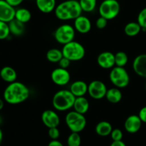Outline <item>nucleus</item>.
Segmentation results:
<instances>
[{
  "mask_svg": "<svg viewBox=\"0 0 146 146\" xmlns=\"http://www.w3.org/2000/svg\"><path fill=\"white\" fill-rule=\"evenodd\" d=\"M30 91L28 87L19 81L10 83L6 87L3 94L5 102L11 105H17L24 102L29 98Z\"/></svg>",
  "mask_w": 146,
  "mask_h": 146,
  "instance_id": "nucleus-1",
  "label": "nucleus"
},
{
  "mask_svg": "<svg viewBox=\"0 0 146 146\" xmlns=\"http://www.w3.org/2000/svg\"><path fill=\"white\" fill-rule=\"evenodd\" d=\"M83 11L79 1L77 0H66L56 5L54 13L57 19L61 21L75 19L81 15Z\"/></svg>",
  "mask_w": 146,
  "mask_h": 146,
  "instance_id": "nucleus-2",
  "label": "nucleus"
},
{
  "mask_svg": "<svg viewBox=\"0 0 146 146\" xmlns=\"http://www.w3.org/2000/svg\"><path fill=\"white\" fill-rule=\"evenodd\" d=\"M76 97L70 90H60L54 95L52 105L58 111H66L73 108Z\"/></svg>",
  "mask_w": 146,
  "mask_h": 146,
  "instance_id": "nucleus-3",
  "label": "nucleus"
},
{
  "mask_svg": "<svg viewBox=\"0 0 146 146\" xmlns=\"http://www.w3.org/2000/svg\"><path fill=\"white\" fill-rule=\"evenodd\" d=\"M63 56L71 61H78L83 59L86 55V50L81 43L76 41L66 44L61 49Z\"/></svg>",
  "mask_w": 146,
  "mask_h": 146,
  "instance_id": "nucleus-4",
  "label": "nucleus"
},
{
  "mask_svg": "<svg viewBox=\"0 0 146 146\" xmlns=\"http://www.w3.org/2000/svg\"><path fill=\"white\" fill-rule=\"evenodd\" d=\"M65 122L71 132L80 133L85 129L86 126V118L84 114L79 113L75 111H70L66 115Z\"/></svg>",
  "mask_w": 146,
  "mask_h": 146,
  "instance_id": "nucleus-5",
  "label": "nucleus"
},
{
  "mask_svg": "<svg viewBox=\"0 0 146 146\" xmlns=\"http://www.w3.org/2000/svg\"><path fill=\"white\" fill-rule=\"evenodd\" d=\"M109 78L114 86L118 88H125L130 83V76L124 67L115 66L111 68Z\"/></svg>",
  "mask_w": 146,
  "mask_h": 146,
  "instance_id": "nucleus-6",
  "label": "nucleus"
},
{
  "mask_svg": "<svg viewBox=\"0 0 146 146\" xmlns=\"http://www.w3.org/2000/svg\"><path fill=\"white\" fill-rule=\"evenodd\" d=\"M121 11V5L117 0H104L98 7V13L101 17L108 20L117 17Z\"/></svg>",
  "mask_w": 146,
  "mask_h": 146,
  "instance_id": "nucleus-7",
  "label": "nucleus"
},
{
  "mask_svg": "<svg viewBox=\"0 0 146 146\" xmlns=\"http://www.w3.org/2000/svg\"><path fill=\"white\" fill-rule=\"evenodd\" d=\"M76 35V30L73 26L68 24H64L57 27L54 33L56 41L64 45L74 41Z\"/></svg>",
  "mask_w": 146,
  "mask_h": 146,
  "instance_id": "nucleus-8",
  "label": "nucleus"
},
{
  "mask_svg": "<svg viewBox=\"0 0 146 146\" xmlns=\"http://www.w3.org/2000/svg\"><path fill=\"white\" fill-rule=\"evenodd\" d=\"M107 90L106 85L99 80H94L88 85V94L91 98L96 100L105 98Z\"/></svg>",
  "mask_w": 146,
  "mask_h": 146,
  "instance_id": "nucleus-9",
  "label": "nucleus"
},
{
  "mask_svg": "<svg viewBox=\"0 0 146 146\" xmlns=\"http://www.w3.org/2000/svg\"><path fill=\"white\" fill-rule=\"evenodd\" d=\"M51 78L53 82L59 86H64L69 84L71 80L70 73L66 68H63L61 67L53 70L51 74Z\"/></svg>",
  "mask_w": 146,
  "mask_h": 146,
  "instance_id": "nucleus-10",
  "label": "nucleus"
},
{
  "mask_svg": "<svg viewBox=\"0 0 146 146\" xmlns=\"http://www.w3.org/2000/svg\"><path fill=\"white\" fill-rule=\"evenodd\" d=\"M15 7L6 0H0V21L9 23L15 18Z\"/></svg>",
  "mask_w": 146,
  "mask_h": 146,
  "instance_id": "nucleus-11",
  "label": "nucleus"
},
{
  "mask_svg": "<svg viewBox=\"0 0 146 146\" xmlns=\"http://www.w3.org/2000/svg\"><path fill=\"white\" fill-rule=\"evenodd\" d=\"M41 121L48 128L58 127L60 123V118L58 113L52 110H46L41 114Z\"/></svg>",
  "mask_w": 146,
  "mask_h": 146,
  "instance_id": "nucleus-12",
  "label": "nucleus"
},
{
  "mask_svg": "<svg viewBox=\"0 0 146 146\" xmlns=\"http://www.w3.org/2000/svg\"><path fill=\"white\" fill-rule=\"evenodd\" d=\"M97 63L104 69H111L115 66V54L111 51H104L97 57Z\"/></svg>",
  "mask_w": 146,
  "mask_h": 146,
  "instance_id": "nucleus-13",
  "label": "nucleus"
},
{
  "mask_svg": "<svg viewBox=\"0 0 146 146\" xmlns=\"http://www.w3.org/2000/svg\"><path fill=\"white\" fill-rule=\"evenodd\" d=\"M142 123V121L138 115H131L125 121L124 128L129 133H135L140 131Z\"/></svg>",
  "mask_w": 146,
  "mask_h": 146,
  "instance_id": "nucleus-14",
  "label": "nucleus"
},
{
  "mask_svg": "<svg viewBox=\"0 0 146 146\" xmlns=\"http://www.w3.org/2000/svg\"><path fill=\"white\" fill-rule=\"evenodd\" d=\"M133 69L137 75L146 78V54H140L134 58Z\"/></svg>",
  "mask_w": 146,
  "mask_h": 146,
  "instance_id": "nucleus-15",
  "label": "nucleus"
},
{
  "mask_svg": "<svg viewBox=\"0 0 146 146\" xmlns=\"http://www.w3.org/2000/svg\"><path fill=\"white\" fill-rule=\"evenodd\" d=\"M74 27L76 31L80 34H87L91 29V20L85 16H79L74 19Z\"/></svg>",
  "mask_w": 146,
  "mask_h": 146,
  "instance_id": "nucleus-16",
  "label": "nucleus"
},
{
  "mask_svg": "<svg viewBox=\"0 0 146 146\" xmlns=\"http://www.w3.org/2000/svg\"><path fill=\"white\" fill-rule=\"evenodd\" d=\"M69 90L75 97L84 96L88 93V84L84 81H76L71 84Z\"/></svg>",
  "mask_w": 146,
  "mask_h": 146,
  "instance_id": "nucleus-17",
  "label": "nucleus"
},
{
  "mask_svg": "<svg viewBox=\"0 0 146 146\" xmlns=\"http://www.w3.org/2000/svg\"><path fill=\"white\" fill-rule=\"evenodd\" d=\"M36 5L41 12L49 14L54 11L56 7V0H36Z\"/></svg>",
  "mask_w": 146,
  "mask_h": 146,
  "instance_id": "nucleus-18",
  "label": "nucleus"
},
{
  "mask_svg": "<svg viewBox=\"0 0 146 146\" xmlns=\"http://www.w3.org/2000/svg\"><path fill=\"white\" fill-rule=\"evenodd\" d=\"M0 77L5 82L12 83L17 78V73L14 68L11 66H4L0 70Z\"/></svg>",
  "mask_w": 146,
  "mask_h": 146,
  "instance_id": "nucleus-19",
  "label": "nucleus"
},
{
  "mask_svg": "<svg viewBox=\"0 0 146 146\" xmlns=\"http://www.w3.org/2000/svg\"><path fill=\"white\" fill-rule=\"evenodd\" d=\"M89 101L85 96L76 97L74 106H73L74 111L85 115L89 110Z\"/></svg>",
  "mask_w": 146,
  "mask_h": 146,
  "instance_id": "nucleus-20",
  "label": "nucleus"
},
{
  "mask_svg": "<svg viewBox=\"0 0 146 146\" xmlns=\"http://www.w3.org/2000/svg\"><path fill=\"white\" fill-rule=\"evenodd\" d=\"M123 97V94L120 88L117 87H113L107 90L106 97L107 101L111 104H118L121 101Z\"/></svg>",
  "mask_w": 146,
  "mask_h": 146,
  "instance_id": "nucleus-21",
  "label": "nucleus"
},
{
  "mask_svg": "<svg viewBox=\"0 0 146 146\" xmlns=\"http://www.w3.org/2000/svg\"><path fill=\"white\" fill-rule=\"evenodd\" d=\"M95 131L96 133L100 136L106 137L111 135L113 131V127L108 121H101L96 125Z\"/></svg>",
  "mask_w": 146,
  "mask_h": 146,
  "instance_id": "nucleus-22",
  "label": "nucleus"
},
{
  "mask_svg": "<svg viewBox=\"0 0 146 146\" xmlns=\"http://www.w3.org/2000/svg\"><path fill=\"white\" fill-rule=\"evenodd\" d=\"M9 27L10 33L17 36L22 35L25 30V24L18 21L16 19H14L10 22H9Z\"/></svg>",
  "mask_w": 146,
  "mask_h": 146,
  "instance_id": "nucleus-23",
  "label": "nucleus"
},
{
  "mask_svg": "<svg viewBox=\"0 0 146 146\" xmlns=\"http://www.w3.org/2000/svg\"><path fill=\"white\" fill-rule=\"evenodd\" d=\"M142 31V28L138 24V21H131L128 23L124 27V32L128 36H135Z\"/></svg>",
  "mask_w": 146,
  "mask_h": 146,
  "instance_id": "nucleus-24",
  "label": "nucleus"
},
{
  "mask_svg": "<svg viewBox=\"0 0 146 146\" xmlns=\"http://www.w3.org/2000/svg\"><path fill=\"white\" fill-rule=\"evenodd\" d=\"M14 19L24 23V24H27L31 20V13L28 9L19 8L16 9L15 18Z\"/></svg>",
  "mask_w": 146,
  "mask_h": 146,
  "instance_id": "nucleus-25",
  "label": "nucleus"
},
{
  "mask_svg": "<svg viewBox=\"0 0 146 146\" xmlns=\"http://www.w3.org/2000/svg\"><path fill=\"white\" fill-rule=\"evenodd\" d=\"M63 53L62 51L58 48H51L48 50L46 53V58L49 62L56 63L59 62L60 60L63 58Z\"/></svg>",
  "mask_w": 146,
  "mask_h": 146,
  "instance_id": "nucleus-26",
  "label": "nucleus"
},
{
  "mask_svg": "<svg viewBox=\"0 0 146 146\" xmlns=\"http://www.w3.org/2000/svg\"><path fill=\"white\" fill-rule=\"evenodd\" d=\"M78 1L84 12H92L96 7L97 0H79Z\"/></svg>",
  "mask_w": 146,
  "mask_h": 146,
  "instance_id": "nucleus-27",
  "label": "nucleus"
},
{
  "mask_svg": "<svg viewBox=\"0 0 146 146\" xmlns=\"http://www.w3.org/2000/svg\"><path fill=\"white\" fill-rule=\"evenodd\" d=\"M128 61V56L124 51H118L115 54V64L116 66L124 67Z\"/></svg>",
  "mask_w": 146,
  "mask_h": 146,
  "instance_id": "nucleus-28",
  "label": "nucleus"
},
{
  "mask_svg": "<svg viewBox=\"0 0 146 146\" xmlns=\"http://www.w3.org/2000/svg\"><path fill=\"white\" fill-rule=\"evenodd\" d=\"M81 143V138L79 133L71 132L67 138V144L68 146H80Z\"/></svg>",
  "mask_w": 146,
  "mask_h": 146,
  "instance_id": "nucleus-29",
  "label": "nucleus"
},
{
  "mask_svg": "<svg viewBox=\"0 0 146 146\" xmlns=\"http://www.w3.org/2000/svg\"><path fill=\"white\" fill-rule=\"evenodd\" d=\"M10 33L9 23L0 21V40H4L8 38Z\"/></svg>",
  "mask_w": 146,
  "mask_h": 146,
  "instance_id": "nucleus-30",
  "label": "nucleus"
},
{
  "mask_svg": "<svg viewBox=\"0 0 146 146\" xmlns=\"http://www.w3.org/2000/svg\"><path fill=\"white\" fill-rule=\"evenodd\" d=\"M137 21L142 28V31H146V7L141 10L138 15Z\"/></svg>",
  "mask_w": 146,
  "mask_h": 146,
  "instance_id": "nucleus-31",
  "label": "nucleus"
},
{
  "mask_svg": "<svg viewBox=\"0 0 146 146\" xmlns=\"http://www.w3.org/2000/svg\"><path fill=\"white\" fill-rule=\"evenodd\" d=\"M111 135L113 141H122L123 134L122 131H121V129L115 128V129H113L112 132H111V135Z\"/></svg>",
  "mask_w": 146,
  "mask_h": 146,
  "instance_id": "nucleus-32",
  "label": "nucleus"
},
{
  "mask_svg": "<svg viewBox=\"0 0 146 146\" xmlns=\"http://www.w3.org/2000/svg\"><path fill=\"white\" fill-rule=\"evenodd\" d=\"M108 20L107 19L100 16L96 21V26L98 29H104L108 25Z\"/></svg>",
  "mask_w": 146,
  "mask_h": 146,
  "instance_id": "nucleus-33",
  "label": "nucleus"
},
{
  "mask_svg": "<svg viewBox=\"0 0 146 146\" xmlns=\"http://www.w3.org/2000/svg\"><path fill=\"white\" fill-rule=\"evenodd\" d=\"M48 135L52 140H57L60 136V131L57 127L48 128Z\"/></svg>",
  "mask_w": 146,
  "mask_h": 146,
  "instance_id": "nucleus-34",
  "label": "nucleus"
},
{
  "mask_svg": "<svg viewBox=\"0 0 146 146\" xmlns=\"http://www.w3.org/2000/svg\"><path fill=\"white\" fill-rule=\"evenodd\" d=\"M71 61H70L69 59H68V58H66V57L63 56V58L60 60L59 62H58V66H59V67H61V68H66L67 69V68L69 67L70 64H71Z\"/></svg>",
  "mask_w": 146,
  "mask_h": 146,
  "instance_id": "nucleus-35",
  "label": "nucleus"
},
{
  "mask_svg": "<svg viewBox=\"0 0 146 146\" xmlns=\"http://www.w3.org/2000/svg\"><path fill=\"white\" fill-rule=\"evenodd\" d=\"M138 116L140 117L141 120L142 121L143 123H146V106L143 107L139 111L138 113Z\"/></svg>",
  "mask_w": 146,
  "mask_h": 146,
  "instance_id": "nucleus-36",
  "label": "nucleus"
},
{
  "mask_svg": "<svg viewBox=\"0 0 146 146\" xmlns=\"http://www.w3.org/2000/svg\"><path fill=\"white\" fill-rule=\"evenodd\" d=\"M6 1H7L9 4H11V6L16 7L19 6L20 4L24 1V0H6Z\"/></svg>",
  "mask_w": 146,
  "mask_h": 146,
  "instance_id": "nucleus-37",
  "label": "nucleus"
},
{
  "mask_svg": "<svg viewBox=\"0 0 146 146\" xmlns=\"http://www.w3.org/2000/svg\"><path fill=\"white\" fill-rule=\"evenodd\" d=\"M48 146H64V145L58 140H52L51 141H50Z\"/></svg>",
  "mask_w": 146,
  "mask_h": 146,
  "instance_id": "nucleus-38",
  "label": "nucleus"
},
{
  "mask_svg": "<svg viewBox=\"0 0 146 146\" xmlns=\"http://www.w3.org/2000/svg\"><path fill=\"white\" fill-rule=\"evenodd\" d=\"M110 146H126L125 143L122 141H113L112 143L111 144Z\"/></svg>",
  "mask_w": 146,
  "mask_h": 146,
  "instance_id": "nucleus-39",
  "label": "nucleus"
},
{
  "mask_svg": "<svg viewBox=\"0 0 146 146\" xmlns=\"http://www.w3.org/2000/svg\"><path fill=\"white\" fill-rule=\"evenodd\" d=\"M4 106V100L0 98V111H1V110L3 109Z\"/></svg>",
  "mask_w": 146,
  "mask_h": 146,
  "instance_id": "nucleus-40",
  "label": "nucleus"
},
{
  "mask_svg": "<svg viewBox=\"0 0 146 146\" xmlns=\"http://www.w3.org/2000/svg\"><path fill=\"white\" fill-rule=\"evenodd\" d=\"M2 141H3V133H2V131H1V129L0 128V145H1V143H2Z\"/></svg>",
  "mask_w": 146,
  "mask_h": 146,
  "instance_id": "nucleus-41",
  "label": "nucleus"
},
{
  "mask_svg": "<svg viewBox=\"0 0 146 146\" xmlns=\"http://www.w3.org/2000/svg\"><path fill=\"white\" fill-rule=\"evenodd\" d=\"M2 122H3V118L2 117H1V115H0V125L2 123Z\"/></svg>",
  "mask_w": 146,
  "mask_h": 146,
  "instance_id": "nucleus-42",
  "label": "nucleus"
},
{
  "mask_svg": "<svg viewBox=\"0 0 146 146\" xmlns=\"http://www.w3.org/2000/svg\"><path fill=\"white\" fill-rule=\"evenodd\" d=\"M145 91H146V83H145Z\"/></svg>",
  "mask_w": 146,
  "mask_h": 146,
  "instance_id": "nucleus-43",
  "label": "nucleus"
}]
</instances>
